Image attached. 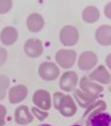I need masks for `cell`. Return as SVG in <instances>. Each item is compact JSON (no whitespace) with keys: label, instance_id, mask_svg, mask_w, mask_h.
<instances>
[{"label":"cell","instance_id":"6da1fadb","mask_svg":"<svg viewBox=\"0 0 111 126\" xmlns=\"http://www.w3.org/2000/svg\"><path fill=\"white\" fill-rule=\"evenodd\" d=\"M54 106L64 116H72L77 112V106L70 95H64L61 93L54 94Z\"/></svg>","mask_w":111,"mask_h":126},{"label":"cell","instance_id":"7a4b0ae2","mask_svg":"<svg viewBox=\"0 0 111 126\" xmlns=\"http://www.w3.org/2000/svg\"><path fill=\"white\" fill-rule=\"evenodd\" d=\"M38 73L43 80L52 81L58 78L60 75V69L55 63L51 62H43L38 67Z\"/></svg>","mask_w":111,"mask_h":126},{"label":"cell","instance_id":"3957f363","mask_svg":"<svg viewBox=\"0 0 111 126\" xmlns=\"http://www.w3.org/2000/svg\"><path fill=\"white\" fill-rule=\"evenodd\" d=\"M79 41V32L71 25L64 26L61 31V42L66 46L75 45Z\"/></svg>","mask_w":111,"mask_h":126},{"label":"cell","instance_id":"277c9868","mask_svg":"<svg viewBox=\"0 0 111 126\" xmlns=\"http://www.w3.org/2000/svg\"><path fill=\"white\" fill-rule=\"evenodd\" d=\"M76 52L73 50H60L56 54V61L63 68H70L76 61Z\"/></svg>","mask_w":111,"mask_h":126},{"label":"cell","instance_id":"5b68a950","mask_svg":"<svg viewBox=\"0 0 111 126\" xmlns=\"http://www.w3.org/2000/svg\"><path fill=\"white\" fill-rule=\"evenodd\" d=\"M86 126H111V115L104 112H98L91 114Z\"/></svg>","mask_w":111,"mask_h":126},{"label":"cell","instance_id":"8992f818","mask_svg":"<svg viewBox=\"0 0 111 126\" xmlns=\"http://www.w3.org/2000/svg\"><path fill=\"white\" fill-rule=\"evenodd\" d=\"M33 102L44 111H48L51 108V97L48 92L38 90L33 95Z\"/></svg>","mask_w":111,"mask_h":126},{"label":"cell","instance_id":"52a82bcc","mask_svg":"<svg viewBox=\"0 0 111 126\" xmlns=\"http://www.w3.org/2000/svg\"><path fill=\"white\" fill-rule=\"evenodd\" d=\"M24 50L25 53L31 58H37L43 51L42 42L37 39H30L25 43Z\"/></svg>","mask_w":111,"mask_h":126},{"label":"cell","instance_id":"ba28073f","mask_svg":"<svg viewBox=\"0 0 111 126\" xmlns=\"http://www.w3.org/2000/svg\"><path fill=\"white\" fill-rule=\"evenodd\" d=\"M97 62H98V59L96 54L91 51H86L80 56L78 64L81 70H89L96 65Z\"/></svg>","mask_w":111,"mask_h":126},{"label":"cell","instance_id":"9c48e42d","mask_svg":"<svg viewBox=\"0 0 111 126\" xmlns=\"http://www.w3.org/2000/svg\"><path fill=\"white\" fill-rule=\"evenodd\" d=\"M78 83V75L75 71H67L61 76L60 80V86L65 92L72 91Z\"/></svg>","mask_w":111,"mask_h":126},{"label":"cell","instance_id":"30bf717a","mask_svg":"<svg viewBox=\"0 0 111 126\" xmlns=\"http://www.w3.org/2000/svg\"><path fill=\"white\" fill-rule=\"evenodd\" d=\"M28 94V90L25 86L23 85H18L13 88H12L9 93V101L12 104L19 103L23 101L26 96Z\"/></svg>","mask_w":111,"mask_h":126},{"label":"cell","instance_id":"8fae6325","mask_svg":"<svg viewBox=\"0 0 111 126\" xmlns=\"http://www.w3.org/2000/svg\"><path fill=\"white\" fill-rule=\"evenodd\" d=\"M96 40L101 45L111 44V26L102 25L96 31Z\"/></svg>","mask_w":111,"mask_h":126},{"label":"cell","instance_id":"7c38bea8","mask_svg":"<svg viewBox=\"0 0 111 126\" xmlns=\"http://www.w3.org/2000/svg\"><path fill=\"white\" fill-rule=\"evenodd\" d=\"M15 121L20 125H26L33 121V116L27 106H19L15 110Z\"/></svg>","mask_w":111,"mask_h":126},{"label":"cell","instance_id":"4fadbf2b","mask_svg":"<svg viewBox=\"0 0 111 126\" xmlns=\"http://www.w3.org/2000/svg\"><path fill=\"white\" fill-rule=\"evenodd\" d=\"M89 78L91 80L101 82V84H109L111 76L103 65H100L89 75Z\"/></svg>","mask_w":111,"mask_h":126},{"label":"cell","instance_id":"5bb4252c","mask_svg":"<svg viewBox=\"0 0 111 126\" xmlns=\"http://www.w3.org/2000/svg\"><path fill=\"white\" fill-rule=\"evenodd\" d=\"M74 95H75V98L78 101V103L83 108L89 107L98 96V95L91 94L85 93V92H81V90H76L74 93Z\"/></svg>","mask_w":111,"mask_h":126},{"label":"cell","instance_id":"9a60e30c","mask_svg":"<svg viewBox=\"0 0 111 126\" xmlns=\"http://www.w3.org/2000/svg\"><path fill=\"white\" fill-rule=\"evenodd\" d=\"M17 36H18V33L16 31V29L9 26L2 30L0 35V40L5 45H11L16 42Z\"/></svg>","mask_w":111,"mask_h":126},{"label":"cell","instance_id":"2e32d148","mask_svg":"<svg viewBox=\"0 0 111 126\" xmlns=\"http://www.w3.org/2000/svg\"><path fill=\"white\" fill-rule=\"evenodd\" d=\"M27 26H28V29L31 32H34V33L39 32L44 26L43 17L39 14H32L28 17Z\"/></svg>","mask_w":111,"mask_h":126},{"label":"cell","instance_id":"e0dca14e","mask_svg":"<svg viewBox=\"0 0 111 126\" xmlns=\"http://www.w3.org/2000/svg\"><path fill=\"white\" fill-rule=\"evenodd\" d=\"M81 90L85 93H88L91 94H95L98 95L100 93H101L103 91V88L98 84H95L93 82L89 81L86 77H83L81 80V83H80Z\"/></svg>","mask_w":111,"mask_h":126},{"label":"cell","instance_id":"ac0fdd59","mask_svg":"<svg viewBox=\"0 0 111 126\" xmlns=\"http://www.w3.org/2000/svg\"><path fill=\"white\" fill-rule=\"evenodd\" d=\"M82 18L87 23H94L99 20L100 18V12L94 6L86 7L82 13Z\"/></svg>","mask_w":111,"mask_h":126},{"label":"cell","instance_id":"d6986e66","mask_svg":"<svg viewBox=\"0 0 111 126\" xmlns=\"http://www.w3.org/2000/svg\"><path fill=\"white\" fill-rule=\"evenodd\" d=\"M106 109V104L104 101H97L95 103H92L89 107H87L85 113L83 114V117L87 116L89 114H93V113H98V112H102L105 111Z\"/></svg>","mask_w":111,"mask_h":126},{"label":"cell","instance_id":"ffe728a7","mask_svg":"<svg viewBox=\"0 0 111 126\" xmlns=\"http://www.w3.org/2000/svg\"><path fill=\"white\" fill-rule=\"evenodd\" d=\"M9 85H10V81L7 76H0V100L4 99Z\"/></svg>","mask_w":111,"mask_h":126},{"label":"cell","instance_id":"44dd1931","mask_svg":"<svg viewBox=\"0 0 111 126\" xmlns=\"http://www.w3.org/2000/svg\"><path fill=\"white\" fill-rule=\"evenodd\" d=\"M12 2L10 0H0V14H6L11 10Z\"/></svg>","mask_w":111,"mask_h":126},{"label":"cell","instance_id":"7402d4cb","mask_svg":"<svg viewBox=\"0 0 111 126\" xmlns=\"http://www.w3.org/2000/svg\"><path fill=\"white\" fill-rule=\"evenodd\" d=\"M33 114L36 116V117L37 118V119H39V120H44L47 116H48V113H46V112H41L39 111L38 109H37V108H33Z\"/></svg>","mask_w":111,"mask_h":126},{"label":"cell","instance_id":"603a6c76","mask_svg":"<svg viewBox=\"0 0 111 126\" xmlns=\"http://www.w3.org/2000/svg\"><path fill=\"white\" fill-rule=\"evenodd\" d=\"M5 115H6V108L0 105V126H3L5 123Z\"/></svg>","mask_w":111,"mask_h":126},{"label":"cell","instance_id":"cb8c5ba5","mask_svg":"<svg viewBox=\"0 0 111 126\" xmlns=\"http://www.w3.org/2000/svg\"><path fill=\"white\" fill-rule=\"evenodd\" d=\"M7 60V51L4 48H0V65L6 62Z\"/></svg>","mask_w":111,"mask_h":126},{"label":"cell","instance_id":"d4e9b609","mask_svg":"<svg viewBox=\"0 0 111 126\" xmlns=\"http://www.w3.org/2000/svg\"><path fill=\"white\" fill-rule=\"evenodd\" d=\"M104 14H105L106 17H108L109 19H111V2H109L108 4H106V6L104 8Z\"/></svg>","mask_w":111,"mask_h":126},{"label":"cell","instance_id":"484cf974","mask_svg":"<svg viewBox=\"0 0 111 126\" xmlns=\"http://www.w3.org/2000/svg\"><path fill=\"white\" fill-rule=\"evenodd\" d=\"M106 64L108 65V67L111 69V54H109V55L106 57Z\"/></svg>","mask_w":111,"mask_h":126},{"label":"cell","instance_id":"4316f807","mask_svg":"<svg viewBox=\"0 0 111 126\" xmlns=\"http://www.w3.org/2000/svg\"><path fill=\"white\" fill-rule=\"evenodd\" d=\"M41 126H51V125H47V124H45V125H41Z\"/></svg>","mask_w":111,"mask_h":126},{"label":"cell","instance_id":"83f0119b","mask_svg":"<svg viewBox=\"0 0 111 126\" xmlns=\"http://www.w3.org/2000/svg\"><path fill=\"white\" fill-rule=\"evenodd\" d=\"M109 91L111 92V86H110V88H109Z\"/></svg>","mask_w":111,"mask_h":126},{"label":"cell","instance_id":"f1b7e54d","mask_svg":"<svg viewBox=\"0 0 111 126\" xmlns=\"http://www.w3.org/2000/svg\"><path fill=\"white\" fill-rule=\"evenodd\" d=\"M71 126H81V125H71Z\"/></svg>","mask_w":111,"mask_h":126}]
</instances>
